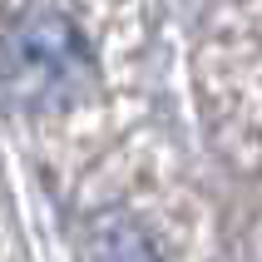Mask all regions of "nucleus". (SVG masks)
Wrapping results in <instances>:
<instances>
[{
    "instance_id": "f257e3e1",
    "label": "nucleus",
    "mask_w": 262,
    "mask_h": 262,
    "mask_svg": "<svg viewBox=\"0 0 262 262\" xmlns=\"http://www.w3.org/2000/svg\"><path fill=\"white\" fill-rule=\"evenodd\" d=\"M84 64L89 59L79 45V30L59 10H35L5 35V84L30 104L64 94L84 74Z\"/></svg>"
},
{
    "instance_id": "f03ea898",
    "label": "nucleus",
    "mask_w": 262,
    "mask_h": 262,
    "mask_svg": "<svg viewBox=\"0 0 262 262\" xmlns=\"http://www.w3.org/2000/svg\"><path fill=\"white\" fill-rule=\"evenodd\" d=\"M84 262H159V257H154V248L144 243V233L129 218L104 213L84 233Z\"/></svg>"
}]
</instances>
